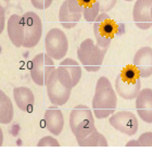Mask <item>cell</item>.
<instances>
[{"label": "cell", "mask_w": 152, "mask_h": 152, "mask_svg": "<svg viewBox=\"0 0 152 152\" xmlns=\"http://www.w3.org/2000/svg\"><path fill=\"white\" fill-rule=\"evenodd\" d=\"M117 96L109 78L102 76L96 85L95 96L92 99V112L99 120L107 118L115 112Z\"/></svg>", "instance_id": "cell-1"}, {"label": "cell", "mask_w": 152, "mask_h": 152, "mask_svg": "<svg viewBox=\"0 0 152 152\" xmlns=\"http://www.w3.org/2000/svg\"><path fill=\"white\" fill-rule=\"evenodd\" d=\"M70 128L76 140L84 139L96 128L91 110L85 104H77L70 114Z\"/></svg>", "instance_id": "cell-2"}, {"label": "cell", "mask_w": 152, "mask_h": 152, "mask_svg": "<svg viewBox=\"0 0 152 152\" xmlns=\"http://www.w3.org/2000/svg\"><path fill=\"white\" fill-rule=\"evenodd\" d=\"M46 86L49 100L54 105L65 104L70 99L71 92L74 87L70 79L58 69L51 73Z\"/></svg>", "instance_id": "cell-3"}, {"label": "cell", "mask_w": 152, "mask_h": 152, "mask_svg": "<svg viewBox=\"0 0 152 152\" xmlns=\"http://www.w3.org/2000/svg\"><path fill=\"white\" fill-rule=\"evenodd\" d=\"M105 52L90 38H87L79 45L77 58L87 72H98L103 63Z\"/></svg>", "instance_id": "cell-4"}, {"label": "cell", "mask_w": 152, "mask_h": 152, "mask_svg": "<svg viewBox=\"0 0 152 152\" xmlns=\"http://www.w3.org/2000/svg\"><path fill=\"white\" fill-rule=\"evenodd\" d=\"M118 27L120 26L107 13H100L94 24V34L99 47L108 50L113 38L118 34Z\"/></svg>", "instance_id": "cell-5"}, {"label": "cell", "mask_w": 152, "mask_h": 152, "mask_svg": "<svg viewBox=\"0 0 152 152\" xmlns=\"http://www.w3.org/2000/svg\"><path fill=\"white\" fill-rule=\"evenodd\" d=\"M45 48L53 60H62L69 50V40L63 31L51 28L45 37Z\"/></svg>", "instance_id": "cell-6"}, {"label": "cell", "mask_w": 152, "mask_h": 152, "mask_svg": "<svg viewBox=\"0 0 152 152\" xmlns=\"http://www.w3.org/2000/svg\"><path fill=\"white\" fill-rule=\"evenodd\" d=\"M56 70L53 59L47 53L37 54L31 64V77L36 85H47L51 73Z\"/></svg>", "instance_id": "cell-7"}, {"label": "cell", "mask_w": 152, "mask_h": 152, "mask_svg": "<svg viewBox=\"0 0 152 152\" xmlns=\"http://www.w3.org/2000/svg\"><path fill=\"white\" fill-rule=\"evenodd\" d=\"M24 24V42L23 47L34 48L40 41L42 35V23L35 12H26L22 15Z\"/></svg>", "instance_id": "cell-8"}, {"label": "cell", "mask_w": 152, "mask_h": 152, "mask_svg": "<svg viewBox=\"0 0 152 152\" xmlns=\"http://www.w3.org/2000/svg\"><path fill=\"white\" fill-rule=\"evenodd\" d=\"M84 8L78 0H65L59 11V21L64 28H73L83 16Z\"/></svg>", "instance_id": "cell-9"}, {"label": "cell", "mask_w": 152, "mask_h": 152, "mask_svg": "<svg viewBox=\"0 0 152 152\" xmlns=\"http://www.w3.org/2000/svg\"><path fill=\"white\" fill-rule=\"evenodd\" d=\"M110 125L127 136H134L138 130V121L136 115L130 111H121L110 117Z\"/></svg>", "instance_id": "cell-10"}, {"label": "cell", "mask_w": 152, "mask_h": 152, "mask_svg": "<svg viewBox=\"0 0 152 152\" xmlns=\"http://www.w3.org/2000/svg\"><path fill=\"white\" fill-rule=\"evenodd\" d=\"M141 77L127 78L122 74H118L115 78V90L121 98L125 100H133L141 90Z\"/></svg>", "instance_id": "cell-11"}, {"label": "cell", "mask_w": 152, "mask_h": 152, "mask_svg": "<svg viewBox=\"0 0 152 152\" xmlns=\"http://www.w3.org/2000/svg\"><path fill=\"white\" fill-rule=\"evenodd\" d=\"M152 0H137L133 9L134 22L140 29H149L152 26L151 20Z\"/></svg>", "instance_id": "cell-12"}, {"label": "cell", "mask_w": 152, "mask_h": 152, "mask_svg": "<svg viewBox=\"0 0 152 152\" xmlns=\"http://www.w3.org/2000/svg\"><path fill=\"white\" fill-rule=\"evenodd\" d=\"M136 110L143 122L152 124V89L143 88L136 97Z\"/></svg>", "instance_id": "cell-13"}, {"label": "cell", "mask_w": 152, "mask_h": 152, "mask_svg": "<svg viewBox=\"0 0 152 152\" xmlns=\"http://www.w3.org/2000/svg\"><path fill=\"white\" fill-rule=\"evenodd\" d=\"M133 64L137 67L141 78L150 77L152 75V48H140L134 57Z\"/></svg>", "instance_id": "cell-14"}, {"label": "cell", "mask_w": 152, "mask_h": 152, "mask_svg": "<svg viewBox=\"0 0 152 152\" xmlns=\"http://www.w3.org/2000/svg\"><path fill=\"white\" fill-rule=\"evenodd\" d=\"M45 125L47 129L50 132L52 135L58 136L60 135L61 132L63 130L64 127V117L63 113L60 109L57 108V105H51L45 112Z\"/></svg>", "instance_id": "cell-15"}, {"label": "cell", "mask_w": 152, "mask_h": 152, "mask_svg": "<svg viewBox=\"0 0 152 152\" xmlns=\"http://www.w3.org/2000/svg\"><path fill=\"white\" fill-rule=\"evenodd\" d=\"M8 36L10 41L16 48L23 46L24 42V24L22 16L19 14H12L8 21Z\"/></svg>", "instance_id": "cell-16"}, {"label": "cell", "mask_w": 152, "mask_h": 152, "mask_svg": "<svg viewBox=\"0 0 152 152\" xmlns=\"http://www.w3.org/2000/svg\"><path fill=\"white\" fill-rule=\"evenodd\" d=\"M13 97L15 104L20 110L24 112H29L33 110L35 97L28 87H15L13 89Z\"/></svg>", "instance_id": "cell-17"}, {"label": "cell", "mask_w": 152, "mask_h": 152, "mask_svg": "<svg viewBox=\"0 0 152 152\" xmlns=\"http://www.w3.org/2000/svg\"><path fill=\"white\" fill-rule=\"evenodd\" d=\"M58 70L70 79L74 87L82 78V67L79 66V64L75 60L71 58H65L63 61H61Z\"/></svg>", "instance_id": "cell-18"}, {"label": "cell", "mask_w": 152, "mask_h": 152, "mask_svg": "<svg viewBox=\"0 0 152 152\" xmlns=\"http://www.w3.org/2000/svg\"><path fill=\"white\" fill-rule=\"evenodd\" d=\"M14 116V109L10 98L4 94L3 90L0 91V123L9 124L12 122Z\"/></svg>", "instance_id": "cell-19"}, {"label": "cell", "mask_w": 152, "mask_h": 152, "mask_svg": "<svg viewBox=\"0 0 152 152\" xmlns=\"http://www.w3.org/2000/svg\"><path fill=\"white\" fill-rule=\"evenodd\" d=\"M77 143L80 147H108V141L105 137L97 129L86 136L84 139L77 141Z\"/></svg>", "instance_id": "cell-20"}, {"label": "cell", "mask_w": 152, "mask_h": 152, "mask_svg": "<svg viewBox=\"0 0 152 152\" xmlns=\"http://www.w3.org/2000/svg\"><path fill=\"white\" fill-rule=\"evenodd\" d=\"M99 14H100V6H99L98 0H97L95 3H92L91 6L84 7L83 15H84V19H85L87 22H89V23L95 22Z\"/></svg>", "instance_id": "cell-21"}, {"label": "cell", "mask_w": 152, "mask_h": 152, "mask_svg": "<svg viewBox=\"0 0 152 152\" xmlns=\"http://www.w3.org/2000/svg\"><path fill=\"white\" fill-rule=\"evenodd\" d=\"M38 147H59L60 143L57 139H54L52 136H46L41 138L37 143Z\"/></svg>", "instance_id": "cell-22"}, {"label": "cell", "mask_w": 152, "mask_h": 152, "mask_svg": "<svg viewBox=\"0 0 152 152\" xmlns=\"http://www.w3.org/2000/svg\"><path fill=\"white\" fill-rule=\"evenodd\" d=\"M139 147H152V132L141 134L138 138Z\"/></svg>", "instance_id": "cell-23"}, {"label": "cell", "mask_w": 152, "mask_h": 152, "mask_svg": "<svg viewBox=\"0 0 152 152\" xmlns=\"http://www.w3.org/2000/svg\"><path fill=\"white\" fill-rule=\"evenodd\" d=\"M98 2L100 6V12L107 13L113 9L116 3V0H98Z\"/></svg>", "instance_id": "cell-24"}, {"label": "cell", "mask_w": 152, "mask_h": 152, "mask_svg": "<svg viewBox=\"0 0 152 152\" xmlns=\"http://www.w3.org/2000/svg\"><path fill=\"white\" fill-rule=\"evenodd\" d=\"M53 0H31V2L34 7H35L36 9H39V10H45L49 8L51 6V3H52Z\"/></svg>", "instance_id": "cell-25"}, {"label": "cell", "mask_w": 152, "mask_h": 152, "mask_svg": "<svg viewBox=\"0 0 152 152\" xmlns=\"http://www.w3.org/2000/svg\"><path fill=\"white\" fill-rule=\"evenodd\" d=\"M78 1L83 6V8H84V7H87V6H91L92 3H95L97 0H78Z\"/></svg>", "instance_id": "cell-26"}, {"label": "cell", "mask_w": 152, "mask_h": 152, "mask_svg": "<svg viewBox=\"0 0 152 152\" xmlns=\"http://www.w3.org/2000/svg\"><path fill=\"white\" fill-rule=\"evenodd\" d=\"M127 147H139V142H138V139L137 140H130V141H128V142L126 143Z\"/></svg>", "instance_id": "cell-27"}, {"label": "cell", "mask_w": 152, "mask_h": 152, "mask_svg": "<svg viewBox=\"0 0 152 152\" xmlns=\"http://www.w3.org/2000/svg\"><path fill=\"white\" fill-rule=\"evenodd\" d=\"M151 20H152V7H151Z\"/></svg>", "instance_id": "cell-28"}, {"label": "cell", "mask_w": 152, "mask_h": 152, "mask_svg": "<svg viewBox=\"0 0 152 152\" xmlns=\"http://www.w3.org/2000/svg\"><path fill=\"white\" fill-rule=\"evenodd\" d=\"M125 1H133V0H125Z\"/></svg>", "instance_id": "cell-29"}, {"label": "cell", "mask_w": 152, "mask_h": 152, "mask_svg": "<svg viewBox=\"0 0 152 152\" xmlns=\"http://www.w3.org/2000/svg\"><path fill=\"white\" fill-rule=\"evenodd\" d=\"M4 1H9V0H4Z\"/></svg>", "instance_id": "cell-30"}]
</instances>
